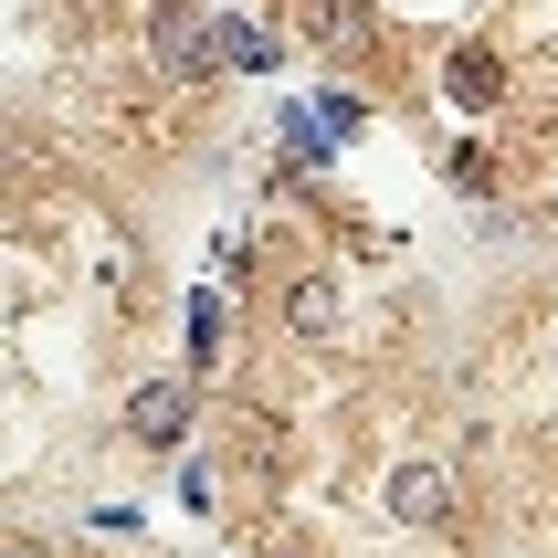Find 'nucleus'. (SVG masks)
Segmentation results:
<instances>
[{
	"label": "nucleus",
	"instance_id": "1",
	"mask_svg": "<svg viewBox=\"0 0 558 558\" xmlns=\"http://www.w3.org/2000/svg\"><path fill=\"white\" fill-rule=\"evenodd\" d=\"M211 32H221V22H201L190 0H169V11H158V22H148V53L169 63L180 85H201V74H211V63H221V43H211Z\"/></svg>",
	"mask_w": 558,
	"mask_h": 558
},
{
	"label": "nucleus",
	"instance_id": "2",
	"mask_svg": "<svg viewBox=\"0 0 558 558\" xmlns=\"http://www.w3.org/2000/svg\"><path fill=\"white\" fill-rule=\"evenodd\" d=\"M348 137H359V106H348V95H306V106H295V148L306 158L348 148Z\"/></svg>",
	"mask_w": 558,
	"mask_h": 558
},
{
	"label": "nucleus",
	"instance_id": "3",
	"mask_svg": "<svg viewBox=\"0 0 558 558\" xmlns=\"http://www.w3.org/2000/svg\"><path fill=\"white\" fill-rule=\"evenodd\" d=\"M126 433H137V442H180L190 433V390H180V379L137 390V401H126Z\"/></svg>",
	"mask_w": 558,
	"mask_h": 558
},
{
	"label": "nucleus",
	"instance_id": "4",
	"mask_svg": "<svg viewBox=\"0 0 558 558\" xmlns=\"http://www.w3.org/2000/svg\"><path fill=\"white\" fill-rule=\"evenodd\" d=\"M390 506H401L411 527H442V517H453V485H442V464H401V485H390Z\"/></svg>",
	"mask_w": 558,
	"mask_h": 558
},
{
	"label": "nucleus",
	"instance_id": "5",
	"mask_svg": "<svg viewBox=\"0 0 558 558\" xmlns=\"http://www.w3.org/2000/svg\"><path fill=\"white\" fill-rule=\"evenodd\" d=\"M221 63H275V32H253V22H221Z\"/></svg>",
	"mask_w": 558,
	"mask_h": 558
},
{
	"label": "nucleus",
	"instance_id": "6",
	"mask_svg": "<svg viewBox=\"0 0 558 558\" xmlns=\"http://www.w3.org/2000/svg\"><path fill=\"white\" fill-rule=\"evenodd\" d=\"M453 95H464V106H485V95H496V63H485V53H453Z\"/></svg>",
	"mask_w": 558,
	"mask_h": 558
}]
</instances>
